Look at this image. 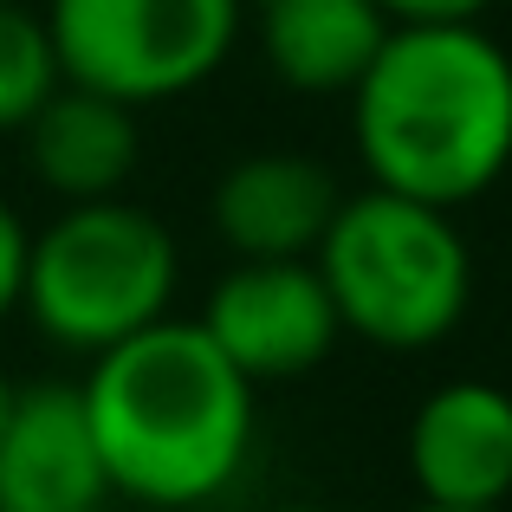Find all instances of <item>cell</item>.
Masks as SVG:
<instances>
[{
    "instance_id": "6da1fadb",
    "label": "cell",
    "mask_w": 512,
    "mask_h": 512,
    "mask_svg": "<svg viewBox=\"0 0 512 512\" xmlns=\"http://www.w3.org/2000/svg\"><path fill=\"white\" fill-rule=\"evenodd\" d=\"M78 389L104 480L137 506H214L253 461V383L195 318H156L150 331L98 350Z\"/></svg>"
},
{
    "instance_id": "7a4b0ae2",
    "label": "cell",
    "mask_w": 512,
    "mask_h": 512,
    "mask_svg": "<svg viewBox=\"0 0 512 512\" xmlns=\"http://www.w3.org/2000/svg\"><path fill=\"white\" fill-rule=\"evenodd\" d=\"M350 137L376 188L467 208L512 169V52L480 20L389 26L350 85Z\"/></svg>"
},
{
    "instance_id": "3957f363",
    "label": "cell",
    "mask_w": 512,
    "mask_h": 512,
    "mask_svg": "<svg viewBox=\"0 0 512 512\" xmlns=\"http://www.w3.org/2000/svg\"><path fill=\"white\" fill-rule=\"evenodd\" d=\"M312 266L338 325L376 350H428L461 331L474 305V253L454 214L376 182L338 201Z\"/></svg>"
},
{
    "instance_id": "277c9868",
    "label": "cell",
    "mask_w": 512,
    "mask_h": 512,
    "mask_svg": "<svg viewBox=\"0 0 512 512\" xmlns=\"http://www.w3.org/2000/svg\"><path fill=\"white\" fill-rule=\"evenodd\" d=\"M182 286L175 234L150 208L124 195L65 201L33 240H26L20 312L59 350L98 357V350L150 331L169 318Z\"/></svg>"
},
{
    "instance_id": "5b68a950",
    "label": "cell",
    "mask_w": 512,
    "mask_h": 512,
    "mask_svg": "<svg viewBox=\"0 0 512 512\" xmlns=\"http://www.w3.org/2000/svg\"><path fill=\"white\" fill-rule=\"evenodd\" d=\"M247 0H46V39L65 85L130 104H169L208 85L240 39Z\"/></svg>"
},
{
    "instance_id": "8992f818",
    "label": "cell",
    "mask_w": 512,
    "mask_h": 512,
    "mask_svg": "<svg viewBox=\"0 0 512 512\" xmlns=\"http://www.w3.org/2000/svg\"><path fill=\"white\" fill-rule=\"evenodd\" d=\"M195 325L221 344V357L253 389L318 370L344 338L338 305L312 260H234L214 279Z\"/></svg>"
},
{
    "instance_id": "52a82bcc",
    "label": "cell",
    "mask_w": 512,
    "mask_h": 512,
    "mask_svg": "<svg viewBox=\"0 0 512 512\" xmlns=\"http://www.w3.org/2000/svg\"><path fill=\"white\" fill-rule=\"evenodd\" d=\"M409 480L428 506H506L512 500V389L454 376L409 415Z\"/></svg>"
},
{
    "instance_id": "ba28073f",
    "label": "cell",
    "mask_w": 512,
    "mask_h": 512,
    "mask_svg": "<svg viewBox=\"0 0 512 512\" xmlns=\"http://www.w3.org/2000/svg\"><path fill=\"white\" fill-rule=\"evenodd\" d=\"M111 500L78 383H26L0 428V512H91Z\"/></svg>"
},
{
    "instance_id": "9c48e42d",
    "label": "cell",
    "mask_w": 512,
    "mask_h": 512,
    "mask_svg": "<svg viewBox=\"0 0 512 512\" xmlns=\"http://www.w3.org/2000/svg\"><path fill=\"white\" fill-rule=\"evenodd\" d=\"M325 163L292 150H253L214 182V234L234 260H312L338 214Z\"/></svg>"
},
{
    "instance_id": "30bf717a",
    "label": "cell",
    "mask_w": 512,
    "mask_h": 512,
    "mask_svg": "<svg viewBox=\"0 0 512 512\" xmlns=\"http://www.w3.org/2000/svg\"><path fill=\"white\" fill-rule=\"evenodd\" d=\"M20 137H26L33 182L59 201L124 195V182L137 175V156H143L137 111L104 98V91H85V85H59L26 117Z\"/></svg>"
},
{
    "instance_id": "8fae6325",
    "label": "cell",
    "mask_w": 512,
    "mask_h": 512,
    "mask_svg": "<svg viewBox=\"0 0 512 512\" xmlns=\"http://www.w3.org/2000/svg\"><path fill=\"white\" fill-rule=\"evenodd\" d=\"M389 26L376 0H260V52L279 85L305 98H350Z\"/></svg>"
},
{
    "instance_id": "7c38bea8",
    "label": "cell",
    "mask_w": 512,
    "mask_h": 512,
    "mask_svg": "<svg viewBox=\"0 0 512 512\" xmlns=\"http://www.w3.org/2000/svg\"><path fill=\"white\" fill-rule=\"evenodd\" d=\"M59 52L26 0H0V137H20L26 117L59 91Z\"/></svg>"
},
{
    "instance_id": "4fadbf2b",
    "label": "cell",
    "mask_w": 512,
    "mask_h": 512,
    "mask_svg": "<svg viewBox=\"0 0 512 512\" xmlns=\"http://www.w3.org/2000/svg\"><path fill=\"white\" fill-rule=\"evenodd\" d=\"M26 221L13 214V201L0 195V325L20 312V279H26Z\"/></svg>"
},
{
    "instance_id": "5bb4252c",
    "label": "cell",
    "mask_w": 512,
    "mask_h": 512,
    "mask_svg": "<svg viewBox=\"0 0 512 512\" xmlns=\"http://www.w3.org/2000/svg\"><path fill=\"white\" fill-rule=\"evenodd\" d=\"M396 26H415V20H480L493 0H376Z\"/></svg>"
},
{
    "instance_id": "9a60e30c",
    "label": "cell",
    "mask_w": 512,
    "mask_h": 512,
    "mask_svg": "<svg viewBox=\"0 0 512 512\" xmlns=\"http://www.w3.org/2000/svg\"><path fill=\"white\" fill-rule=\"evenodd\" d=\"M13 396H20V383L0 370V428H7V415H13Z\"/></svg>"
},
{
    "instance_id": "2e32d148",
    "label": "cell",
    "mask_w": 512,
    "mask_h": 512,
    "mask_svg": "<svg viewBox=\"0 0 512 512\" xmlns=\"http://www.w3.org/2000/svg\"><path fill=\"white\" fill-rule=\"evenodd\" d=\"M415 512H506V506H428V500H422Z\"/></svg>"
},
{
    "instance_id": "e0dca14e",
    "label": "cell",
    "mask_w": 512,
    "mask_h": 512,
    "mask_svg": "<svg viewBox=\"0 0 512 512\" xmlns=\"http://www.w3.org/2000/svg\"><path fill=\"white\" fill-rule=\"evenodd\" d=\"M266 512H331V506H266Z\"/></svg>"
},
{
    "instance_id": "ac0fdd59",
    "label": "cell",
    "mask_w": 512,
    "mask_h": 512,
    "mask_svg": "<svg viewBox=\"0 0 512 512\" xmlns=\"http://www.w3.org/2000/svg\"><path fill=\"white\" fill-rule=\"evenodd\" d=\"M91 512H104V506H91Z\"/></svg>"
}]
</instances>
